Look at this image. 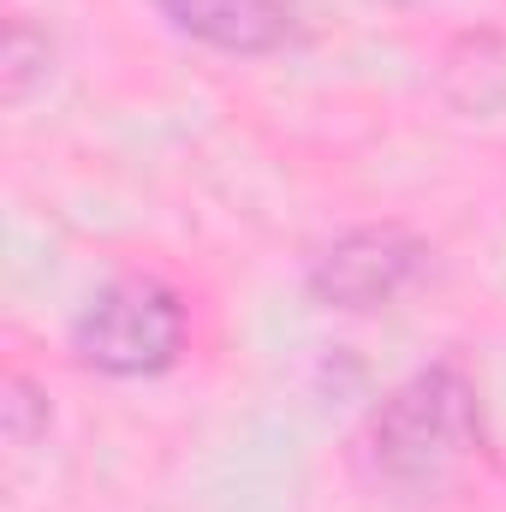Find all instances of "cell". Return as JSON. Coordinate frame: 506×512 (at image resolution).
Here are the masks:
<instances>
[{"mask_svg": "<svg viewBox=\"0 0 506 512\" xmlns=\"http://www.w3.org/2000/svg\"><path fill=\"white\" fill-rule=\"evenodd\" d=\"M0 411H6V441H12V447H30V441L48 429V399L24 382V376H6Z\"/></svg>", "mask_w": 506, "mask_h": 512, "instance_id": "8992f818", "label": "cell"}, {"mask_svg": "<svg viewBox=\"0 0 506 512\" xmlns=\"http://www.w3.org/2000/svg\"><path fill=\"white\" fill-rule=\"evenodd\" d=\"M48 60H54L48 36L30 30L24 18H6V54H0V90H6V102H24L30 84L48 78Z\"/></svg>", "mask_w": 506, "mask_h": 512, "instance_id": "5b68a950", "label": "cell"}, {"mask_svg": "<svg viewBox=\"0 0 506 512\" xmlns=\"http://www.w3.org/2000/svg\"><path fill=\"white\" fill-rule=\"evenodd\" d=\"M72 352L84 370L114 382L161 376L185 352V304L173 286L149 274H126L84 304V316L72 322Z\"/></svg>", "mask_w": 506, "mask_h": 512, "instance_id": "7a4b0ae2", "label": "cell"}, {"mask_svg": "<svg viewBox=\"0 0 506 512\" xmlns=\"http://www.w3.org/2000/svg\"><path fill=\"white\" fill-rule=\"evenodd\" d=\"M429 268V245L405 227H358L340 233L310 262V298L328 310H381Z\"/></svg>", "mask_w": 506, "mask_h": 512, "instance_id": "3957f363", "label": "cell"}, {"mask_svg": "<svg viewBox=\"0 0 506 512\" xmlns=\"http://www.w3.org/2000/svg\"><path fill=\"white\" fill-rule=\"evenodd\" d=\"M161 12L173 18V30L221 54H274L292 42L286 0H161Z\"/></svg>", "mask_w": 506, "mask_h": 512, "instance_id": "277c9868", "label": "cell"}, {"mask_svg": "<svg viewBox=\"0 0 506 512\" xmlns=\"http://www.w3.org/2000/svg\"><path fill=\"white\" fill-rule=\"evenodd\" d=\"M483 447V405L459 364H429L393 387L364 423V459L387 489L429 495Z\"/></svg>", "mask_w": 506, "mask_h": 512, "instance_id": "6da1fadb", "label": "cell"}]
</instances>
